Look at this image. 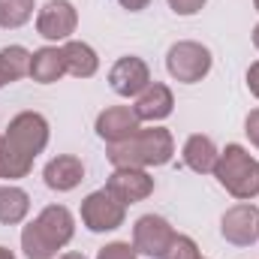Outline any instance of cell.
<instances>
[{"mask_svg":"<svg viewBox=\"0 0 259 259\" xmlns=\"http://www.w3.org/2000/svg\"><path fill=\"white\" fill-rule=\"evenodd\" d=\"M42 178H46V187L55 190V193H69L75 190L81 181H84V163L72 154H58L46 163L42 169Z\"/></svg>","mask_w":259,"mask_h":259,"instance_id":"5bb4252c","label":"cell"},{"mask_svg":"<svg viewBox=\"0 0 259 259\" xmlns=\"http://www.w3.org/2000/svg\"><path fill=\"white\" fill-rule=\"evenodd\" d=\"M247 88H250V94L259 100V61L247 66Z\"/></svg>","mask_w":259,"mask_h":259,"instance_id":"d4e9b609","label":"cell"},{"mask_svg":"<svg viewBox=\"0 0 259 259\" xmlns=\"http://www.w3.org/2000/svg\"><path fill=\"white\" fill-rule=\"evenodd\" d=\"M118 3H121L127 12H142V9H148L151 0H118Z\"/></svg>","mask_w":259,"mask_h":259,"instance_id":"484cf974","label":"cell"},{"mask_svg":"<svg viewBox=\"0 0 259 259\" xmlns=\"http://www.w3.org/2000/svg\"><path fill=\"white\" fill-rule=\"evenodd\" d=\"M30 214V196L15 184L0 187V223L3 226H18Z\"/></svg>","mask_w":259,"mask_h":259,"instance_id":"ac0fdd59","label":"cell"},{"mask_svg":"<svg viewBox=\"0 0 259 259\" xmlns=\"http://www.w3.org/2000/svg\"><path fill=\"white\" fill-rule=\"evenodd\" d=\"M49 121L39 112H18L6 133L0 136V178L3 181H18L30 175L33 160L46 151L49 145Z\"/></svg>","mask_w":259,"mask_h":259,"instance_id":"6da1fadb","label":"cell"},{"mask_svg":"<svg viewBox=\"0 0 259 259\" xmlns=\"http://www.w3.org/2000/svg\"><path fill=\"white\" fill-rule=\"evenodd\" d=\"M199 259H205V256H199Z\"/></svg>","mask_w":259,"mask_h":259,"instance_id":"1f68e13d","label":"cell"},{"mask_svg":"<svg viewBox=\"0 0 259 259\" xmlns=\"http://www.w3.org/2000/svg\"><path fill=\"white\" fill-rule=\"evenodd\" d=\"M253 46H256V52H259V24L253 27Z\"/></svg>","mask_w":259,"mask_h":259,"instance_id":"f1b7e54d","label":"cell"},{"mask_svg":"<svg viewBox=\"0 0 259 259\" xmlns=\"http://www.w3.org/2000/svg\"><path fill=\"white\" fill-rule=\"evenodd\" d=\"M106 187L118 196L124 205H136L154 193V178L148 169H115L106 181Z\"/></svg>","mask_w":259,"mask_h":259,"instance_id":"7c38bea8","label":"cell"},{"mask_svg":"<svg viewBox=\"0 0 259 259\" xmlns=\"http://www.w3.org/2000/svg\"><path fill=\"white\" fill-rule=\"evenodd\" d=\"M217 178V184L229 196H235L238 202H250L259 196V160L250 157L247 148L241 145H226L217 157V166L211 172Z\"/></svg>","mask_w":259,"mask_h":259,"instance_id":"277c9868","label":"cell"},{"mask_svg":"<svg viewBox=\"0 0 259 259\" xmlns=\"http://www.w3.org/2000/svg\"><path fill=\"white\" fill-rule=\"evenodd\" d=\"M181 157H184V166H187V169H193L196 175H211V172H214V166H217L220 151H217V145H214V139H211V136L196 133V136H190V139L184 142Z\"/></svg>","mask_w":259,"mask_h":259,"instance_id":"2e32d148","label":"cell"},{"mask_svg":"<svg viewBox=\"0 0 259 259\" xmlns=\"http://www.w3.org/2000/svg\"><path fill=\"white\" fill-rule=\"evenodd\" d=\"M109 84H112V91H115L118 97L136 100V97L151 84V69H148V64H145L142 58L124 55V58H118V61L112 64V69H109Z\"/></svg>","mask_w":259,"mask_h":259,"instance_id":"30bf717a","label":"cell"},{"mask_svg":"<svg viewBox=\"0 0 259 259\" xmlns=\"http://www.w3.org/2000/svg\"><path fill=\"white\" fill-rule=\"evenodd\" d=\"M136 115H139V121L145 124H160V121H166L169 115H172V109H175V97H172V88L169 84H163V81H151L139 97H136Z\"/></svg>","mask_w":259,"mask_h":259,"instance_id":"4fadbf2b","label":"cell"},{"mask_svg":"<svg viewBox=\"0 0 259 259\" xmlns=\"http://www.w3.org/2000/svg\"><path fill=\"white\" fill-rule=\"evenodd\" d=\"M66 75V61H64V49L58 46H42L33 52L30 58V78L36 84H55Z\"/></svg>","mask_w":259,"mask_h":259,"instance_id":"9a60e30c","label":"cell"},{"mask_svg":"<svg viewBox=\"0 0 259 259\" xmlns=\"http://www.w3.org/2000/svg\"><path fill=\"white\" fill-rule=\"evenodd\" d=\"M30 58H33V52H27L24 46H3L0 49V72H3L6 84L30 75Z\"/></svg>","mask_w":259,"mask_h":259,"instance_id":"d6986e66","label":"cell"},{"mask_svg":"<svg viewBox=\"0 0 259 259\" xmlns=\"http://www.w3.org/2000/svg\"><path fill=\"white\" fill-rule=\"evenodd\" d=\"M214 66V58L211 52L202 46V42H193V39H181L175 46H169L166 52V69L175 81L181 84H196L202 81Z\"/></svg>","mask_w":259,"mask_h":259,"instance_id":"5b68a950","label":"cell"},{"mask_svg":"<svg viewBox=\"0 0 259 259\" xmlns=\"http://www.w3.org/2000/svg\"><path fill=\"white\" fill-rule=\"evenodd\" d=\"M0 259H15V253H12L9 247H3V244H0Z\"/></svg>","mask_w":259,"mask_h":259,"instance_id":"4316f807","label":"cell"},{"mask_svg":"<svg viewBox=\"0 0 259 259\" xmlns=\"http://www.w3.org/2000/svg\"><path fill=\"white\" fill-rule=\"evenodd\" d=\"M127 220V205L109 187L94 190L81 199V223L91 232H115Z\"/></svg>","mask_w":259,"mask_h":259,"instance_id":"8992f818","label":"cell"},{"mask_svg":"<svg viewBox=\"0 0 259 259\" xmlns=\"http://www.w3.org/2000/svg\"><path fill=\"white\" fill-rule=\"evenodd\" d=\"M106 157L115 169H157L175 157V139L166 127H142L136 136L109 145Z\"/></svg>","mask_w":259,"mask_h":259,"instance_id":"3957f363","label":"cell"},{"mask_svg":"<svg viewBox=\"0 0 259 259\" xmlns=\"http://www.w3.org/2000/svg\"><path fill=\"white\" fill-rule=\"evenodd\" d=\"M58 259H88L84 253H64V256H58Z\"/></svg>","mask_w":259,"mask_h":259,"instance_id":"83f0119b","label":"cell"},{"mask_svg":"<svg viewBox=\"0 0 259 259\" xmlns=\"http://www.w3.org/2000/svg\"><path fill=\"white\" fill-rule=\"evenodd\" d=\"M244 133H247L250 145H253V148H259V109H253V112L244 118Z\"/></svg>","mask_w":259,"mask_h":259,"instance_id":"cb8c5ba5","label":"cell"},{"mask_svg":"<svg viewBox=\"0 0 259 259\" xmlns=\"http://www.w3.org/2000/svg\"><path fill=\"white\" fill-rule=\"evenodd\" d=\"M97 259H139V253H136V247L130 241H112V244L100 247Z\"/></svg>","mask_w":259,"mask_h":259,"instance_id":"7402d4cb","label":"cell"},{"mask_svg":"<svg viewBox=\"0 0 259 259\" xmlns=\"http://www.w3.org/2000/svg\"><path fill=\"white\" fill-rule=\"evenodd\" d=\"M163 259H199V244L190 235H178L175 232V238H172L169 250L163 253Z\"/></svg>","mask_w":259,"mask_h":259,"instance_id":"44dd1931","label":"cell"},{"mask_svg":"<svg viewBox=\"0 0 259 259\" xmlns=\"http://www.w3.org/2000/svg\"><path fill=\"white\" fill-rule=\"evenodd\" d=\"M3 84H6V78H3V72H0V88H3Z\"/></svg>","mask_w":259,"mask_h":259,"instance_id":"f546056e","label":"cell"},{"mask_svg":"<svg viewBox=\"0 0 259 259\" xmlns=\"http://www.w3.org/2000/svg\"><path fill=\"white\" fill-rule=\"evenodd\" d=\"M253 6H256V12H259V0H253Z\"/></svg>","mask_w":259,"mask_h":259,"instance_id":"4dcf8cb0","label":"cell"},{"mask_svg":"<svg viewBox=\"0 0 259 259\" xmlns=\"http://www.w3.org/2000/svg\"><path fill=\"white\" fill-rule=\"evenodd\" d=\"M169 3V9L175 12V15H196V12H202V6L208 3V0H166Z\"/></svg>","mask_w":259,"mask_h":259,"instance_id":"603a6c76","label":"cell"},{"mask_svg":"<svg viewBox=\"0 0 259 259\" xmlns=\"http://www.w3.org/2000/svg\"><path fill=\"white\" fill-rule=\"evenodd\" d=\"M75 235V217L66 205H46L36 220L21 229V250L27 259H58Z\"/></svg>","mask_w":259,"mask_h":259,"instance_id":"7a4b0ae2","label":"cell"},{"mask_svg":"<svg viewBox=\"0 0 259 259\" xmlns=\"http://www.w3.org/2000/svg\"><path fill=\"white\" fill-rule=\"evenodd\" d=\"M36 3L33 0H0V27L3 30H18L33 18Z\"/></svg>","mask_w":259,"mask_h":259,"instance_id":"ffe728a7","label":"cell"},{"mask_svg":"<svg viewBox=\"0 0 259 259\" xmlns=\"http://www.w3.org/2000/svg\"><path fill=\"white\" fill-rule=\"evenodd\" d=\"M94 130L106 145H115V142H124L130 136H136L142 130V121H139L133 106H109L97 115Z\"/></svg>","mask_w":259,"mask_h":259,"instance_id":"8fae6325","label":"cell"},{"mask_svg":"<svg viewBox=\"0 0 259 259\" xmlns=\"http://www.w3.org/2000/svg\"><path fill=\"white\" fill-rule=\"evenodd\" d=\"M220 235L235 247H253L259 241V208L253 202H238L226 208L220 220Z\"/></svg>","mask_w":259,"mask_h":259,"instance_id":"ba28073f","label":"cell"},{"mask_svg":"<svg viewBox=\"0 0 259 259\" xmlns=\"http://www.w3.org/2000/svg\"><path fill=\"white\" fill-rule=\"evenodd\" d=\"M175 238V229L166 217L160 214H145L136 220L133 226V247L139 256H148V259H163V253L169 250Z\"/></svg>","mask_w":259,"mask_h":259,"instance_id":"52a82bcc","label":"cell"},{"mask_svg":"<svg viewBox=\"0 0 259 259\" xmlns=\"http://www.w3.org/2000/svg\"><path fill=\"white\" fill-rule=\"evenodd\" d=\"M78 27V12L69 0H49L36 12V33L49 42H66Z\"/></svg>","mask_w":259,"mask_h":259,"instance_id":"9c48e42d","label":"cell"},{"mask_svg":"<svg viewBox=\"0 0 259 259\" xmlns=\"http://www.w3.org/2000/svg\"><path fill=\"white\" fill-rule=\"evenodd\" d=\"M64 61H66V72L75 78H94L100 69V58L94 52V46L81 42V39H66L64 46Z\"/></svg>","mask_w":259,"mask_h":259,"instance_id":"e0dca14e","label":"cell"}]
</instances>
